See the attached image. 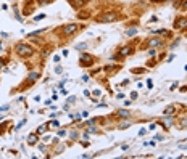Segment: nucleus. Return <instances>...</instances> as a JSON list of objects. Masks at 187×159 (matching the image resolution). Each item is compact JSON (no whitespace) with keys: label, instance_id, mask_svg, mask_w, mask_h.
Here are the masks:
<instances>
[{"label":"nucleus","instance_id":"obj_29","mask_svg":"<svg viewBox=\"0 0 187 159\" xmlns=\"http://www.w3.org/2000/svg\"><path fill=\"white\" fill-rule=\"evenodd\" d=\"M179 90H181V92H187V85H182V87H181V89H179Z\"/></svg>","mask_w":187,"mask_h":159},{"label":"nucleus","instance_id":"obj_24","mask_svg":"<svg viewBox=\"0 0 187 159\" xmlns=\"http://www.w3.org/2000/svg\"><path fill=\"white\" fill-rule=\"evenodd\" d=\"M44 18H45V14L42 13V14H37V16H35L34 19H35V21H39V19H44Z\"/></svg>","mask_w":187,"mask_h":159},{"label":"nucleus","instance_id":"obj_33","mask_svg":"<svg viewBox=\"0 0 187 159\" xmlns=\"http://www.w3.org/2000/svg\"><path fill=\"white\" fill-rule=\"evenodd\" d=\"M131 98H132V100H135V98H137V93H135V92H134V93H131Z\"/></svg>","mask_w":187,"mask_h":159},{"label":"nucleus","instance_id":"obj_25","mask_svg":"<svg viewBox=\"0 0 187 159\" xmlns=\"http://www.w3.org/2000/svg\"><path fill=\"white\" fill-rule=\"evenodd\" d=\"M181 8H182V11H187V0H185V2H182Z\"/></svg>","mask_w":187,"mask_h":159},{"label":"nucleus","instance_id":"obj_22","mask_svg":"<svg viewBox=\"0 0 187 159\" xmlns=\"http://www.w3.org/2000/svg\"><path fill=\"white\" fill-rule=\"evenodd\" d=\"M50 129H52V127H60V124H58V122H56V121H53V122H48V124H47Z\"/></svg>","mask_w":187,"mask_h":159},{"label":"nucleus","instance_id":"obj_17","mask_svg":"<svg viewBox=\"0 0 187 159\" xmlns=\"http://www.w3.org/2000/svg\"><path fill=\"white\" fill-rule=\"evenodd\" d=\"M129 124H131V121H126V122H121V124H118V129H121V130H124V129H127L129 127Z\"/></svg>","mask_w":187,"mask_h":159},{"label":"nucleus","instance_id":"obj_18","mask_svg":"<svg viewBox=\"0 0 187 159\" xmlns=\"http://www.w3.org/2000/svg\"><path fill=\"white\" fill-rule=\"evenodd\" d=\"M172 113H174V106H168L166 108V109H164V116H169V114H172Z\"/></svg>","mask_w":187,"mask_h":159},{"label":"nucleus","instance_id":"obj_15","mask_svg":"<svg viewBox=\"0 0 187 159\" xmlns=\"http://www.w3.org/2000/svg\"><path fill=\"white\" fill-rule=\"evenodd\" d=\"M126 34H127V37H132V35L137 34V27H131V29H127Z\"/></svg>","mask_w":187,"mask_h":159},{"label":"nucleus","instance_id":"obj_14","mask_svg":"<svg viewBox=\"0 0 187 159\" xmlns=\"http://www.w3.org/2000/svg\"><path fill=\"white\" fill-rule=\"evenodd\" d=\"M47 129H48V125H39V127H37V130H35V133H37V135L45 133V132H47Z\"/></svg>","mask_w":187,"mask_h":159},{"label":"nucleus","instance_id":"obj_20","mask_svg":"<svg viewBox=\"0 0 187 159\" xmlns=\"http://www.w3.org/2000/svg\"><path fill=\"white\" fill-rule=\"evenodd\" d=\"M179 125H181V129H187V117H182L179 121Z\"/></svg>","mask_w":187,"mask_h":159},{"label":"nucleus","instance_id":"obj_6","mask_svg":"<svg viewBox=\"0 0 187 159\" xmlns=\"http://www.w3.org/2000/svg\"><path fill=\"white\" fill-rule=\"evenodd\" d=\"M174 29H179V31H184V29H187V18H184V16L176 18V21H174Z\"/></svg>","mask_w":187,"mask_h":159},{"label":"nucleus","instance_id":"obj_11","mask_svg":"<svg viewBox=\"0 0 187 159\" xmlns=\"http://www.w3.org/2000/svg\"><path fill=\"white\" fill-rule=\"evenodd\" d=\"M77 18L79 19H89L90 18V11L89 10H81L77 13Z\"/></svg>","mask_w":187,"mask_h":159},{"label":"nucleus","instance_id":"obj_7","mask_svg":"<svg viewBox=\"0 0 187 159\" xmlns=\"http://www.w3.org/2000/svg\"><path fill=\"white\" fill-rule=\"evenodd\" d=\"M134 52V47H131V45H126V47H123L121 48V52H119V56L121 58H124V56H129Z\"/></svg>","mask_w":187,"mask_h":159},{"label":"nucleus","instance_id":"obj_34","mask_svg":"<svg viewBox=\"0 0 187 159\" xmlns=\"http://www.w3.org/2000/svg\"><path fill=\"white\" fill-rule=\"evenodd\" d=\"M3 64H5V60H3V58H0V68H2Z\"/></svg>","mask_w":187,"mask_h":159},{"label":"nucleus","instance_id":"obj_32","mask_svg":"<svg viewBox=\"0 0 187 159\" xmlns=\"http://www.w3.org/2000/svg\"><path fill=\"white\" fill-rule=\"evenodd\" d=\"M172 60H174V55H169V56H168V61H169V63H171V61H172Z\"/></svg>","mask_w":187,"mask_h":159},{"label":"nucleus","instance_id":"obj_12","mask_svg":"<svg viewBox=\"0 0 187 159\" xmlns=\"http://www.w3.org/2000/svg\"><path fill=\"white\" fill-rule=\"evenodd\" d=\"M27 143H29L31 146H32V145H35V143H37V133H31L29 137H27Z\"/></svg>","mask_w":187,"mask_h":159},{"label":"nucleus","instance_id":"obj_19","mask_svg":"<svg viewBox=\"0 0 187 159\" xmlns=\"http://www.w3.org/2000/svg\"><path fill=\"white\" fill-rule=\"evenodd\" d=\"M147 69L145 68H135V69H132V74H142V72H145Z\"/></svg>","mask_w":187,"mask_h":159},{"label":"nucleus","instance_id":"obj_31","mask_svg":"<svg viewBox=\"0 0 187 159\" xmlns=\"http://www.w3.org/2000/svg\"><path fill=\"white\" fill-rule=\"evenodd\" d=\"M53 61H55V63H58V61H60V56H56V55H55V56H53Z\"/></svg>","mask_w":187,"mask_h":159},{"label":"nucleus","instance_id":"obj_21","mask_svg":"<svg viewBox=\"0 0 187 159\" xmlns=\"http://www.w3.org/2000/svg\"><path fill=\"white\" fill-rule=\"evenodd\" d=\"M53 0H37V5L40 6H44V5H48V3H52Z\"/></svg>","mask_w":187,"mask_h":159},{"label":"nucleus","instance_id":"obj_3","mask_svg":"<svg viewBox=\"0 0 187 159\" xmlns=\"http://www.w3.org/2000/svg\"><path fill=\"white\" fill-rule=\"evenodd\" d=\"M77 29H79V24H76V23L64 24V26L61 27V34L64 35V37H69V35H73L74 32H77Z\"/></svg>","mask_w":187,"mask_h":159},{"label":"nucleus","instance_id":"obj_5","mask_svg":"<svg viewBox=\"0 0 187 159\" xmlns=\"http://www.w3.org/2000/svg\"><path fill=\"white\" fill-rule=\"evenodd\" d=\"M163 39L161 37H152V39H148L145 43H143V48H158V47H163Z\"/></svg>","mask_w":187,"mask_h":159},{"label":"nucleus","instance_id":"obj_27","mask_svg":"<svg viewBox=\"0 0 187 159\" xmlns=\"http://www.w3.org/2000/svg\"><path fill=\"white\" fill-rule=\"evenodd\" d=\"M55 72H56V74H60V72H61V66H56L55 68Z\"/></svg>","mask_w":187,"mask_h":159},{"label":"nucleus","instance_id":"obj_1","mask_svg":"<svg viewBox=\"0 0 187 159\" xmlns=\"http://www.w3.org/2000/svg\"><path fill=\"white\" fill-rule=\"evenodd\" d=\"M15 52L21 58H27V56H31L34 53V48L29 45V43H26V42H18L15 45Z\"/></svg>","mask_w":187,"mask_h":159},{"label":"nucleus","instance_id":"obj_16","mask_svg":"<svg viewBox=\"0 0 187 159\" xmlns=\"http://www.w3.org/2000/svg\"><path fill=\"white\" fill-rule=\"evenodd\" d=\"M121 66L119 64H113V66H105V71L106 72H111V71H116V69H119Z\"/></svg>","mask_w":187,"mask_h":159},{"label":"nucleus","instance_id":"obj_30","mask_svg":"<svg viewBox=\"0 0 187 159\" xmlns=\"http://www.w3.org/2000/svg\"><path fill=\"white\" fill-rule=\"evenodd\" d=\"M0 37H3V39H6V37H8V34H6V32H2V34H0Z\"/></svg>","mask_w":187,"mask_h":159},{"label":"nucleus","instance_id":"obj_10","mask_svg":"<svg viewBox=\"0 0 187 159\" xmlns=\"http://www.w3.org/2000/svg\"><path fill=\"white\" fill-rule=\"evenodd\" d=\"M68 2L71 3L73 8H79V6H82L85 2H87V0H68Z\"/></svg>","mask_w":187,"mask_h":159},{"label":"nucleus","instance_id":"obj_4","mask_svg":"<svg viewBox=\"0 0 187 159\" xmlns=\"http://www.w3.org/2000/svg\"><path fill=\"white\" fill-rule=\"evenodd\" d=\"M94 61H95V58H94L92 55H89V53H81V56H79V64H81L82 68L92 66Z\"/></svg>","mask_w":187,"mask_h":159},{"label":"nucleus","instance_id":"obj_9","mask_svg":"<svg viewBox=\"0 0 187 159\" xmlns=\"http://www.w3.org/2000/svg\"><path fill=\"white\" fill-rule=\"evenodd\" d=\"M40 77V74H39V72H31V74H29V77H27V84H29V85H32L35 81H37V79Z\"/></svg>","mask_w":187,"mask_h":159},{"label":"nucleus","instance_id":"obj_8","mask_svg":"<svg viewBox=\"0 0 187 159\" xmlns=\"http://www.w3.org/2000/svg\"><path fill=\"white\" fill-rule=\"evenodd\" d=\"M116 116H118L119 119H129V117H131V113H129L127 109H118Z\"/></svg>","mask_w":187,"mask_h":159},{"label":"nucleus","instance_id":"obj_26","mask_svg":"<svg viewBox=\"0 0 187 159\" xmlns=\"http://www.w3.org/2000/svg\"><path fill=\"white\" fill-rule=\"evenodd\" d=\"M8 108H10V105H5V106H2V108H0V111H6Z\"/></svg>","mask_w":187,"mask_h":159},{"label":"nucleus","instance_id":"obj_28","mask_svg":"<svg viewBox=\"0 0 187 159\" xmlns=\"http://www.w3.org/2000/svg\"><path fill=\"white\" fill-rule=\"evenodd\" d=\"M155 140H158V141H161V140H163V135H156V137H155Z\"/></svg>","mask_w":187,"mask_h":159},{"label":"nucleus","instance_id":"obj_13","mask_svg":"<svg viewBox=\"0 0 187 159\" xmlns=\"http://www.w3.org/2000/svg\"><path fill=\"white\" fill-rule=\"evenodd\" d=\"M44 31H45V29H37V31H34V32H29V34H27V37H29V39H34L35 35H42V34H44Z\"/></svg>","mask_w":187,"mask_h":159},{"label":"nucleus","instance_id":"obj_2","mask_svg":"<svg viewBox=\"0 0 187 159\" xmlns=\"http://www.w3.org/2000/svg\"><path fill=\"white\" fill-rule=\"evenodd\" d=\"M121 18V14H118L116 11H103L102 14H98L95 18L97 23H113V21H118Z\"/></svg>","mask_w":187,"mask_h":159},{"label":"nucleus","instance_id":"obj_23","mask_svg":"<svg viewBox=\"0 0 187 159\" xmlns=\"http://www.w3.org/2000/svg\"><path fill=\"white\" fill-rule=\"evenodd\" d=\"M85 47H87V43H79V45H77L76 48H77V50H84Z\"/></svg>","mask_w":187,"mask_h":159}]
</instances>
